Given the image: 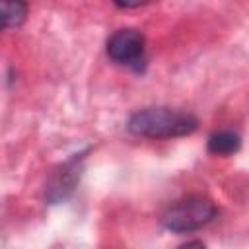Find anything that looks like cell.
Masks as SVG:
<instances>
[{
	"label": "cell",
	"mask_w": 249,
	"mask_h": 249,
	"mask_svg": "<svg viewBox=\"0 0 249 249\" xmlns=\"http://www.w3.org/2000/svg\"><path fill=\"white\" fill-rule=\"evenodd\" d=\"M198 121L195 115L171 107H148L128 119V132L144 138H177L195 132Z\"/></svg>",
	"instance_id": "cell-1"
},
{
	"label": "cell",
	"mask_w": 249,
	"mask_h": 249,
	"mask_svg": "<svg viewBox=\"0 0 249 249\" xmlns=\"http://www.w3.org/2000/svg\"><path fill=\"white\" fill-rule=\"evenodd\" d=\"M218 216L216 204L200 195L175 200L161 216V226L175 233H191L208 226Z\"/></svg>",
	"instance_id": "cell-2"
},
{
	"label": "cell",
	"mask_w": 249,
	"mask_h": 249,
	"mask_svg": "<svg viewBox=\"0 0 249 249\" xmlns=\"http://www.w3.org/2000/svg\"><path fill=\"white\" fill-rule=\"evenodd\" d=\"M107 54L117 64L142 70L146 62V39L138 29H119L107 41Z\"/></svg>",
	"instance_id": "cell-3"
},
{
	"label": "cell",
	"mask_w": 249,
	"mask_h": 249,
	"mask_svg": "<svg viewBox=\"0 0 249 249\" xmlns=\"http://www.w3.org/2000/svg\"><path fill=\"white\" fill-rule=\"evenodd\" d=\"M82 160H84V156L76 154L51 173V177L47 181V189H45V198L51 204L62 202L74 193V189L80 181V175H82Z\"/></svg>",
	"instance_id": "cell-4"
},
{
	"label": "cell",
	"mask_w": 249,
	"mask_h": 249,
	"mask_svg": "<svg viewBox=\"0 0 249 249\" xmlns=\"http://www.w3.org/2000/svg\"><path fill=\"white\" fill-rule=\"evenodd\" d=\"M239 146L241 138L237 132L231 130H220L208 138V152L214 156H231L239 150Z\"/></svg>",
	"instance_id": "cell-5"
},
{
	"label": "cell",
	"mask_w": 249,
	"mask_h": 249,
	"mask_svg": "<svg viewBox=\"0 0 249 249\" xmlns=\"http://www.w3.org/2000/svg\"><path fill=\"white\" fill-rule=\"evenodd\" d=\"M27 18V2L25 0H2V23L4 29L19 27Z\"/></svg>",
	"instance_id": "cell-6"
},
{
	"label": "cell",
	"mask_w": 249,
	"mask_h": 249,
	"mask_svg": "<svg viewBox=\"0 0 249 249\" xmlns=\"http://www.w3.org/2000/svg\"><path fill=\"white\" fill-rule=\"evenodd\" d=\"M115 6L119 8H124V10H132V8H140V6H146L154 0H113Z\"/></svg>",
	"instance_id": "cell-7"
}]
</instances>
